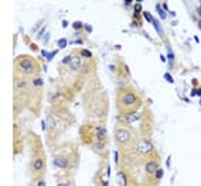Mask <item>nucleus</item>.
Returning a JSON list of instances; mask_svg holds the SVG:
<instances>
[{"label": "nucleus", "mask_w": 201, "mask_h": 186, "mask_svg": "<svg viewBox=\"0 0 201 186\" xmlns=\"http://www.w3.org/2000/svg\"><path fill=\"white\" fill-rule=\"evenodd\" d=\"M14 66H16V71L21 73L24 78H33L40 72V66H38L37 61L34 58H31V57H27V55L16 58Z\"/></svg>", "instance_id": "1"}, {"label": "nucleus", "mask_w": 201, "mask_h": 186, "mask_svg": "<svg viewBox=\"0 0 201 186\" xmlns=\"http://www.w3.org/2000/svg\"><path fill=\"white\" fill-rule=\"evenodd\" d=\"M121 106L126 111H133L137 110V107L140 106V99L137 97L135 92L132 90H125L121 95Z\"/></svg>", "instance_id": "2"}, {"label": "nucleus", "mask_w": 201, "mask_h": 186, "mask_svg": "<svg viewBox=\"0 0 201 186\" xmlns=\"http://www.w3.org/2000/svg\"><path fill=\"white\" fill-rule=\"evenodd\" d=\"M132 138V134L126 127H119L115 130V140L119 144H128Z\"/></svg>", "instance_id": "3"}, {"label": "nucleus", "mask_w": 201, "mask_h": 186, "mask_svg": "<svg viewBox=\"0 0 201 186\" xmlns=\"http://www.w3.org/2000/svg\"><path fill=\"white\" fill-rule=\"evenodd\" d=\"M137 151H139L140 154H149L153 151V144H152V141L147 138H143L139 141V144H137Z\"/></svg>", "instance_id": "4"}, {"label": "nucleus", "mask_w": 201, "mask_h": 186, "mask_svg": "<svg viewBox=\"0 0 201 186\" xmlns=\"http://www.w3.org/2000/svg\"><path fill=\"white\" fill-rule=\"evenodd\" d=\"M52 162H54L55 166H58V168H62L65 169L70 166V159L65 157V155H55L52 158Z\"/></svg>", "instance_id": "5"}, {"label": "nucleus", "mask_w": 201, "mask_h": 186, "mask_svg": "<svg viewBox=\"0 0 201 186\" xmlns=\"http://www.w3.org/2000/svg\"><path fill=\"white\" fill-rule=\"evenodd\" d=\"M31 168H33V171L36 172V173L43 172L44 168H45V161H44V158L38 157V158H36V159H33V162H31Z\"/></svg>", "instance_id": "6"}, {"label": "nucleus", "mask_w": 201, "mask_h": 186, "mask_svg": "<svg viewBox=\"0 0 201 186\" xmlns=\"http://www.w3.org/2000/svg\"><path fill=\"white\" fill-rule=\"evenodd\" d=\"M140 119V113H137L136 110H133V111H126V113L123 114V120L126 121V123H135V121H137Z\"/></svg>", "instance_id": "7"}, {"label": "nucleus", "mask_w": 201, "mask_h": 186, "mask_svg": "<svg viewBox=\"0 0 201 186\" xmlns=\"http://www.w3.org/2000/svg\"><path fill=\"white\" fill-rule=\"evenodd\" d=\"M159 169V162L154 159H150L147 161L146 164H145V171L149 173V175H152V173H154V172Z\"/></svg>", "instance_id": "8"}, {"label": "nucleus", "mask_w": 201, "mask_h": 186, "mask_svg": "<svg viewBox=\"0 0 201 186\" xmlns=\"http://www.w3.org/2000/svg\"><path fill=\"white\" fill-rule=\"evenodd\" d=\"M106 135H108V131L103 126H98L95 127V137L98 141H105L106 140Z\"/></svg>", "instance_id": "9"}, {"label": "nucleus", "mask_w": 201, "mask_h": 186, "mask_svg": "<svg viewBox=\"0 0 201 186\" xmlns=\"http://www.w3.org/2000/svg\"><path fill=\"white\" fill-rule=\"evenodd\" d=\"M27 86H29V80L24 79V78L14 80V89L16 90H23V89H26Z\"/></svg>", "instance_id": "10"}, {"label": "nucleus", "mask_w": 201, "mask_h": 186, "mask_svg": "<svg viewBox=\"0 0 201 186\" xmlns=\"http://www.w3.org/2000/svg\"><path fill=\"white\" fill-rule=\"evenodd\" d=\"M81 65H82V59H81L79 57L72 58V61H71V64H70V69L71 71H78L81 68Z\"/></svg>", "instance_id": "11"}, {"label": "nucleus", "mask_w": 201, "mask_h": 186, "mask_svg": "<svg viewBox=\"0 0 201 186\" xmlns=\"http://www.w3.org/2000/svg\"><path fill=\"white\" fill-rule=\"evenodd\" d=\"M118 179H119L121 186H128V178H126V173H125V172H119V173H118Z\"/></svg>", "instance_id": "12"}, {"label": "nucleus", "mask_w": 201, "mask_h": 186, "mask_svg": "<svg viewBox=\"0 0 201 186\" xmlns=\"http://www.w3.org/2000/svg\"><path fill=\"white\" fill-rule=\"evenodd\" d=\"M72 58H74V57H71V55H68V57H65V58L62 59V64H64V65H70V64H71V61H72Z\"/></svg>", "instance_id": "13"}, {"label": "nucleus", "mask_w": 201, "mask_h": 186, "mask_svg": "<svg viewBox=\"0 0 201 186\" xmlns=\"http://www.w3.org/2000/svg\"><path fill=\"white\" fill-rule=\"evenodd\" d=\"M154 176H156V179H161V178H163V169L159 168L157 171L154 172Z\"/></svg>", "instance_id": "14"}, {"label": "nucleus", "mask_w": 201, "mask_h": 186, "mask_svg": "<svg viewBox=\"0 0 201 186\" xmlns=\"http://www.w3.org/2000/svg\"><path fill=\"white\" fill-rule=\"evenodd\" d=\"M33 83H34V86H37V88H38V86H41V85H43V80H41V79H34Z\"/></svg>", "instance_id": "15"}, {"label": "nucleus", "mask_w": 201, "mask_h": 186, "mask_svg": "<svg viewBox=\"0 0 201 186\" xmlns=\"http://www.w3.org/2000/svg\"><path fill=\"white\" fill-rule=\"evenodd\" d=\"M82 55H84V57H88V58H91V52L88 51V49H82Z\"/></svg>", "instance_id": "16"}, {"label": "nucleus", "mask_w": 201, "mask_h": 186, "mask_svg": "<svg viewBox=\"0 0 201 186\" xmlns=\"http://www.w3.org/2000/svg\"><path fill=\"white\" fill-rule=\"evenodd\" d=\"M135 10L136 11H140V10H142V4H140V3H136L135 4Z\"/></svg>", "instance_id": "17"}, {"label": "nucleus", "mask_w": 201, "mask_h": 186, "mask_svg": "<svg viewBox=\"0 0 201 186\" xmlns=\"http://www.w3.org/2000/svg\"><path fill=\"white\" fill-rule=\"evenodd\" d=\"M164 78H166V79L168 80V82H172V83H173V78L170 76V75H168V73H166V75H164Z\"/></svg>", "instance_id": "18"}, {"label": "nucleus", "mask_w": 201, "mask_h": 186, "mask_svg": "<svg viewBox=\"0 0 201 186\" xmlns=\"http://www.w3.org/2000/svg\"><path fill=\"white\" fill-rule=\"evenodd\" d=\"M57 186H70V182H60Z\"/></svg>", "instance_id": "19"}, {"label": "nucleus", "mask_w": 201, "mask_h": 186, "mask_svg": "<svg viewBox=\"0 0 201 186\" xmlns=\"http://www.w3.org/2000/svg\"><path fill=\"white\" fill-rule=\"evenodd\" d=\"M36 186H45V182H44V181H38Z\"/></svg>", "instance_id": "20"}, {"label": "nucleus", "mask_w": 201, "mask_h": 186, "mask_svg": "<svg viewBox=\"0 0 201 186\" xmlns=\"http://www.w3.org/2000/svg\"><path fill=\"white\" fill-rule=\"evenodd\" d=\"M74 27H75V28H77V27H81V23H75V24H74Z\"/></svg>", "instance_id": "21"}, {"label": "nucleus", "mask_w": 201, "mask_h": 186, "mask_svg": "<svg viewBox=\"0 0 201 186\" xmlns=\"http://www.w3.org/2000/svg\"><path fill=\"white\" fill-rule=\"evenodd\" d=\"M200 28H201V21H200Z\"/></svg>", "instance_id": "22"}, {"label": "nucleus", "mask_w": 201, "mask_h": 186, "mask_svg": "<svg viewBox=\"0 0 201 186\" xmlns=\"http://www.w3.org/2000/svg\"><path fill=\"white\" fill-rule=\"evenodd\" d=\"M200 4H201V2H200Z\"/></svg>", "instance_id": "23"}]
</instances>
